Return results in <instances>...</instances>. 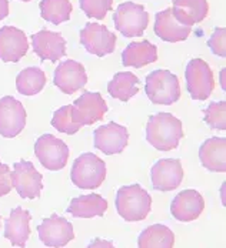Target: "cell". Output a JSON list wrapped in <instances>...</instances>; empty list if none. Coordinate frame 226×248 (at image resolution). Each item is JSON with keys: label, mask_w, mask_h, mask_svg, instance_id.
<instances>
[{"label": "cell", "mask_w": 226, "mask_h": 248, "mask_svg": "<svg viewBox=\"0 0 226 248\" xmlns=\"http://www.w3.org/2000/svg\"><path fill=\"white\" fill-rule=\"evenodd\" d=\"M182 137V122L174 114L157 113L149 117L146 124V140L153 149L171 151L179 146Z\"/></svg>", "instance_id": "1"}, {"label": "cell", "mask_w": 226, "mask_h": 248, "mask_svg": "<svg viewBox=\"0 0 226 248\" xmlns=\"http://www.w3.org/2000/svg\"><path fill=\"white\" fill-rule=\"evenodd\" d=\"M116 211L126 221H142L152 210L151 194L139 184L123 186L116 193Z\"/></svg>", "instance_id": "2"}, {"label": "cell", "mask_w": 226, "mask_h": 248, "mask_svg": "<svg viewBox=\"0 0 226 248\" xmlns=\"http://www.w3.org/2000/svg\"><path fill=\"white\" fill-rule=\"evenodd\" d=\"M72 183L83 190L99 188L106 178V164L101 157L93 153L79 155L70 171Z\"/></svg>", "instance_id": "3"}, {"label": "cell", "mask_w": 226, "mask_h": 248, "mask_svg": "<svg viewBox=\"0 0 226 248\" xmlns=\"http://www.w3.org/2000/svg\"><path fill=\"white\" fill-rule=\"evenodd\" d=\"M145 92L153 104L171 106L180 99L179 78L165 69L153 70L146 76Z\"/></svg>", "instance_id": "4"}, {"label": "cell", "mask_w": 226, "mask_h": 248, "mask_svg": "<svg viewBox=\"0 0 226 248\" xmlns=\"http://www.w3.org/2000/svg\"><path fill=\"white\" fill-rule=\"evenodd\" d=\"M113 22L116 30L125 37H139L149 25V13L142 4L125 1L121 3L113 13Z\"/></svg>", "instance_id": "5"}, {"label": "cell", "mask_w": 226, "mask_h": 248, "mask_svg": "<svg viewBox=\"0 0 226 248\" xmlns=\"http://www.w3.org/2000/svg\"><path fill=\"white\" fill-rule=\"evenodd\" d=\"M35 154L46 170L59 171L66 167L70 151L63 140L53 134H43L36 140Z\"/></svg>", "instance_id": "6"}, {"label": "cell", "mask_w": 226, "mask_h": 248, "mask_svg": "<svg viewBox=\"0 0 226 248\" xmlns=\"http://www.w3.org/2000/svg\"><path fill=\"white\" fill-rule=\"evenodd\" d=\"M186 89L193 100H208L215 89L212 69L203 59H192L185 70Z\"/></svg>", "instance_id": "7"}, {"label": "cell", "mask_w": 226, "mask_h": 248, "mask_svg": "<svg viewBox=\"0 0 226 248\" xmlns=\"http://www.w3.org/2000/svg\"><path fill=\"white\" fill-rule=\"evenodd\" d=\"M43 175L39 173L33 163L20 160L13 164L12 184L22 199H39L43 190Z\"/></svg>", "instance_id": "8"}, {"label": "cell", "mask_w": 226, "mask_h": 248, "mask_svg": "<svg viewBox=\"0 0 226 248\" xmlns=\"http://www.w3.org/2000/svg\"><path fill=\"white\" fill-rule=\"evenodd\" d=\"M80 43L90 54L104 57L116 49V34H113L106 26L86 23L80 31Z\"/></svg>", "instance_id": "9"}, {"label": "cell", "mask_w": 226, "mask_h": 248, "mask_svg": "<svg viewBox=\"0 0 226 248\" xmlns=\"http://www.w3.org/2000/svg\"><path fill=\"white\" fill-rule=\"evenodd\" d=\"M25 106L12 96L0 99V136L13 139L19 136L26 125Z\"/></svg>", "instance_id": "10"}, {"label": "cell", "mask_w": 226, "mask_h": 248, "mask_svg": "<svg viewBox=\"0 0 226 248\" xmlns=\"http://www.w3.org/2000/svg\"><path fill=\"white\" fill-rule=\"evenodd\" d=\"M107 104L98 92H85L72 104V120L80 125H90L104 117Z\"/></svg>", "instance_id": "11"}, {"label": "cell", "mask_w": 226, "mask_h": 248, "mask_svg": "<svg viewBox=\"0 0 226 248\" xmlns=\"http://www.w3.org/2000/svg\"><path fill=\"white\" fill-rule=\"evenodd\" d=\"M39 238L46 247L57 248L68 246L72 240H75V231L70 221L57 214H52L45 218L37 227Z\"/></svg>", "instance_id": "12"}, {"label": "cell", "mask_w": 226, "mask_h": 248, "mask_svg": "<svg viewBox=\"0 0 226 248\" xmlns=\"http://www.w3.org/2000/svg\"><path fill=\"white\" fill-rule=\"evenodd\" d=\"M183 167L177 158H162L157 160L151 170V181L157 191H174L182 184Z\"/></svg>", "instance_id": "13"}, {"label": "cell", "mask_w": 226, "mask_h": 248, "mask_svg": "<svg viewBox=\"0 0 226 248\" xmlns=\"http://www.w3.org/2000/svg\"><path fill=\"white\" fill-rule=\"evenodd\" d=\"M93 141L95 149H98L106 155L121 154L129 143V131L125 125L110 122L95 130Z\"/></svg>", "instance_id": "14"}, {"label": "cell", "mask_w": 226, "mask_h": 248, "mask_svg": "<svg viewBox=\"0 0 226 248\" xmlns=\"http://www.w3.org/2000/svg\"><path fill=\"white\" fill-rule=\"evenodd\" d=\"M53 83L65 94H73L86 86V70L82 63L76 60H66L56 67Z\"/></svg>", "instance_id": "15"}, {"label": "cell", "mask_w": 226, "mask_h": 248, "mask_svg": "<svg viewBox=\"0 0 226 248\" xmlns=\"http://www.w3.org/2000/svg\"><path fill=\"white\" fill-rule=\"evenodd\" d=\"M29 43L25 31L13 27L3 26L0 29V60L4 63H17L25 57Z\"/></svg>", "instance_id": "16"}, {"label": "cell", "mask_w": 226, "mask_h": 248, "mask_svg": "<svg viewBox=\"0 0 226 248\" xmlns=\"http://www.w3.org/2000/svg\"><path fill=\"white\" fill-rule=\"evenodd\" d=\"M32 46L40 60H51L52 63H56L59 59L66 56V40L62 34L46 29L32 34Z\"/></svg>", "instance_id": "17"}, {"label": "cell", "mask_w": 226, "mask_h": 248, "mask_svg": "<svg viewBox=\"0 0 226 248\" xmlns=\"http://www.w3.org/2000/svg\"><path fill=\"white\" fill-rule=\"evenodd\" d=\"M205 210V200L196 190H183L172 201L171 213L174 218L182 223H189L199 218Z\"/></svg>", "instance_id": "18"}, {"label": "cell", "mask_w": 226, "mask_h": 248, "mask_svg": "<svg viewBox=\"0 0 226 248\" xmlns=\"http://www.w3.org/2000/svg\"><path fill=\"white\" fill-rule=\"evenodd\" d=\"M153 30L159 39H162L163 42H169V43L183 42L192 33V27L180 25L174 17L171 7L165 9L163 12L156 13Z\"/></svg>", "instance_id": "19"}, {"label": "cell", "mask_w": 226, "mask_h": 248, "mask_svg": "<svg viewBox=\"0 0 226 248\" xmlns=\"http://www.w3.org/2000/svg\"><path fill=\"white\" fill-rule=\"evenodd\" d=\"M32 216L27 210L16 207L10 211V216L4 220V237L13 247H25L30 237Z\"/></svg>", "instance_id": "20"}, {"label": "cell", "mask_w": 226, "mask_h": 248, "mask_svg": "<svg viewBox=\"0 0 226 248\" xmlns=\"http://www.w3.org/2000/svg\"><path fill=\"white\" fill-rule=\"evenodd\" d=\"M199 160L208 171H226V139L212 137L203 141L199 149Z\"/></svg>", "instance_id": "21"}, {"label": "cell", "mask_w": 226, "mask_h": 248, "mask_svg": "<svg viewBox=\"0 0 226 248\" xmlns=\"http://www.w3.org/2000/svg\"><path fill=\"white\" fill-rule=\"evenodd\" d=\"M172 15L183 26L192 27L203 22L209 13L208 0H174Z\"/></svg>", "instance_id": "22"}, {"label": "cell", "mask_w": 226, "mask_h": 248, "mask_svg": "<svg viewBox=\"0 0 226 248\" xmlns=\"http://www.w3.org/2000/svg\"><path fill=\"white\" fill-rule=\"evenodd\" d=\"M157 60V47L149 40L132 42L122 53V64L125 67L142 69Z\"/></svg>", "instance_id": "23"}, {"label": "cell", "mask_w": 226, "mask_h": 248, "mask_svg": "<svg viewBox=\"0 0 226 248\" xmlns=\"http://www.w3.org/2000/svg\"><path fill=\"white\" fill-rule=\"evenodd\" d=\"M107 210V201L99 194H87L75 197L68 207V213H70L76 218H93L103 217Z\"/></svg>", "instance_id": "24"}, {"label": "cell", "mask_w": 226, "mask_h": 248, "mask_svg": "<svg viewBox=\"0 0 226 248\" xmlns=\"http://www.w3.org/2000/svg\"><path fill=\"white\" fill-rule=\"evenodd\" d=\"M140 90V80L130 72H119L107 83V92L113 99L127 101Z\"/></svg>", "instance_id": "25"}, {"label": "cell", "mask_w": 226, "mask_h": 248, "mask_svg": "<svg viewBox=\"0 0 226 248\" xmlns=\"http://www.w3.org/2000/svg\"><path fill=\"white\" fill-rule=\"evenodd\" d=\"M175 246V235L171 228L162 224H153L145 228L138 238L140 248H171Z\"/></svg>", "instance_id": "26"}, {"label": "cell", "mask_w": 226, "mask_h": 248, "mask_svg": "<svg viewBox=\"0 0 226 248\" xmlns=\"http://www.w3.org/2000/svg\"><path fill=\"white\" fill-rule=\"evenodd\" d=\"M46 86V75L39 67H27L16 77V89L23 96H35Z\"/></svg>", "instance_id": "27"}, {"label": "cell", "mask_w": 226, "mask_h": 248, "mask_svg": "<svg viewBox=\"0 0 226 248\" xmlns=\"http://www.w3.org/2000/svg\"><path fill=\"white\" fill-rule=\"evenodd\" d=\"M39 7L42 19L56 26L68 22L73 12L70 0H42Z\"/></svg>", "instance_id": "28"}, {"label": "cell", "mask_w": 226, "mask_h": 248, "mask_svg": "<svg viewBox=\"0 0 226 248\" xmlns=\"http://www.w3.org/2000/svg\"><path fill=\"white\" fill-rule=\"evenodd\" d=\"M52 125L59 131L65 134H76L80 130V124L75 123L72 120V106H63L59 110L54 111L53 119H52Z\"/></svg>", "instance_id": "29"}, {"label": "cell", "mask_w": 226, "mask_h": 248, "mask_svg": "<svg viewBox=\"0 0 226 248\" xmlns=\"http://www.w3.org/2000/svg\"><path fill=\"white\" fill-rule=\"evenodd\" d=\"M80 9L90 19L103 20L113 9V0H79Z\"/></svg>", "instance_id": "30"}, {"label": "cell", "mask_w": 226, "mask_h": 248, "mask_svg": "<svg viewBox=\"0 0 226 248\" xmlns=\"http://www.w3.org/2000/svg\"><path fill=\"white\" fill-rule=\"evenodd\" d=\"M205 123L216 130H226V101H213L208 106Z\"/></svg>", "instance_id": "31"}, {"label": "cell", "mask_w": 226, "mask_h": 248, "mask_svg": "<svg viewBox=\"0 0 226 248\" xmlns=\"http://www.w3.org/2000/svg\"><path fill=\"white\" fill-rule=\"evenodd\" d=\"M208 46L212 50L213 54L219 57L226 56V29L225 27H218L215 29L213 34L208 40Z\"/></svg>", "instance_id": "32"}, {"label": "cell", "mask_w": 226, "mask_h": 248, "mask_svg": "<svg viewBox=\"0 0 226 248\" xmlns=\"http://www.w3.org/2000/svg\"><path fill=\"white\" fill-rule=\"evenodd\" d=\"M13 188L12 184V171L7 164L0 163V197L9 194Z\"/></svg>", "instance_id": "33"}, {"label": "cell", "mask_w": 226, "mask_h": 248, "mask_svg": "<svg viewBox=\"0 0 226 248\" xmlns=\"http://www.w3.org/2000/svg\"><path fill=\"white\" fill-rule=\"evenodd\" d=\"M9 15V0H0V20Z\"/></svg>", "instance_id": "34"}, {"label": "cell", "mask_w": 226, "mask_h": 248, "mask_svg": "<svg viewBox=\"0 0 226 248\" xmlns=\"http://www.w3.org/2000/svg\"><path fill=\"white\" fill-rule=\"evenodd\" d=\"M98 246H106V247H113L112 243H106V241H102L101 238H96V241H93L90 244V247H98Z\"/></svg>", "instance_id": "35"}, {"label": "cell", "mask_w": 226, "mask_h": 248, "mask_svg": "<svg viewBox=\"0 0 226 248\" xmlns=\"http://www.w3.org/2000/svg\"><path fill=\"white\" fill-rule=\"evenodd\" d=\"M0 227H1V217H0Z\"/></svg>", "instance_id": "36"}, {"label": "cell", "mask_w": 226, "mask_h": 248, "mask_svg": "<svg viewBox=\"0 0 226 248\" xmlns=\"http://www.w3.org/2000/svg\"><path fill=\"white\" fill-rule=\"evenodd\" d=\"M22 1H30V0H22Z\"/></svg>", "instance_id": "37"}]
</instances>
